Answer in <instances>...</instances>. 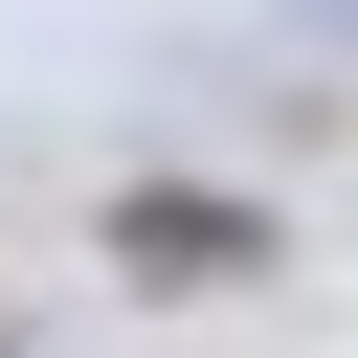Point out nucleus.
Listing matches in <instances>:
<instances>
[{
    "label": "nucleus",
    "instance_id": "1",
    "mask_svg": "<svg viewBox=\"0 0 358 358\" xmlns=\"http://www.w3.org/2000/svg\"><path fill=\"white\" fill-rule=\"evenodd\" d=\"M268 246H291V224L224 201V179H112V268H134V291H246Z\"/></svg>",
    "mask_w": 358,
    "mask_h": 358
},
{
    "label": "nucleus",
    "instance_id": "2",
    "mask_svg": "<svg viewBox=\"0 0 358 358\" xmlns=\"http://www.w3.org/2000/svg\"><path fill=\"white\" fill-rule=\"evenodd\" d=\"M291 22H313V45H358V0H291Z\"/></svg>",
    "mask_w": 358,
    "mask_h": 358
}]
</instances>
